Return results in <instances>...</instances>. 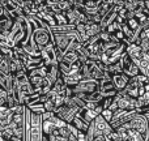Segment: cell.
Instances as JSON below:
<instances>
[{
  "label": "cell",
  "mask_w": 149,
  "mask_h": 141,
  "mask_svg": "<svg viewBox=\"0 0 149 141\" xmlns=\"http://www.w3.org/2000/svg\"><path fill=\"white\" fill-rule=\"evenodd\" d=\"M119 64H120V68H122V73H124L126 76H128L130 78H131V77L137 76V74H140L137 65L135 64L131 59H130V56L126 54V52H124L123 56L120 58Z\"/></svg>",
  "instance_id": "obj_9"
},
{
  "label": "cell",
  "mask_w": 149,
  "mask_h": 141,
  "mask_svg": "<svg viewBox=\"0 0 149 141\" xmlns=\"http://www.w3.org/2000/svg\"><path fill=\"white\" fill-rule=\"evenodd\" d=\"M113 105H115L116 110L122 111H134L136 108V99L128 97L124 93H118L113 99Z\"/></svg>",
  "instance_id": "obj_6"
},
{
  "label": "cell",
  "mask_w": 149,
  "mask_h": 141,
  "mask_svg": "<svg viewBox=\"0 0 149 141\" xmlns=\"http://www.w3.org/2000/svg\"><path fill=\"white\" fill-rule=\"evenodd\" d=\"M0 73L3 74H10L9 73V60L5 59V58H1L0 59Z\"/></svg>",
  "instance_id": "obj_25"
},
{
  "label": "cell",
  "mask_w": 149,
  "mask_h": 141,
  "mask_svg": "<svg viewBox=\"0 0 149 141\" xmlns=\"http://www.w3.org/2000/svg\"><path fill=\"white\" fill-rule=\"evenodd\" d=\"M31 37H33V41H34V43H36V46L38 47L39 52H41L45 47L51 44V33H50L49 28H46V26L34 29V30L31 31Z\"/></svg>",
  "instance_id": "obj_3"
},
{
  "label": "cell",
  "mask_w": 149,
  "mask_h": 141,
  "mask_svg": "<svg viewBox=\"0 0 149 141\" xmlns=\"http://www.w3.org/2000/svg\"><path fill=\"white\" fill-rule=\"evenodd\" d=\"M50 33L54 34V35H63V34H70L74 31V26L73 25H56L54 28H50L49 29Z\"/></svg>",
  "instance_id": "obj_20"
},
{
  "label": "cell",
  "mask_w": 149,
  "mask_h": 141,
  "mask_svg": "<svg viewBox=\"0 0 149 141\" xmlns=\"http://www.w3.org/2000/svg\"><path fill=\"white\" fill-rule=\"evenodd\" d=\"M110 81L111 84L114 85L115 88L116 93H120L126 89V86L128 85L130 81V77L126 76L124 73H118V74H114V76H110Z\"/></svg>",
  "instance_id": "obj_13"
},
{
  "label": "cell",
  "mask_w": 149,
  "mask_h": 141,
  "mask_svg": "<svg viewBox=\"0 0 149 141\" xmlns=\"http://www.w3.org/2000/svg\"><path fill=\"white\" fill-rule=\"evenodd\" d=\"M77 59H79V56H77V52L76 51H68V52H65V54L63 55L60 60H63V62H65V63H68V64L73 65L74 63L77 62ZM60 60H59V62H60Z\"/></svg>",
  "instance_id": "obj_24"
},
{
  "label": "cell",
  "mask_w": 149,
  "mask_h": 141,
  "mask_svg": "<svg viewBox=\"0 0 149 141\" xmlns=\"http://www.w3.org/2000/svg\"><path fill=\"white\" fill-rule=\"evenodd\" d=\"M98 89V82L92 78H84L79 81L76 86L71 88L73 94H89V93H95Z\"/></svg>",
  "instance_id": "obj_7"
},
{
  "label": "cell",
  "mask_w": 149,
  "mask_h": 141,
  "mask_svg": "<svg viewBox=\"0 0 149 141\" xmlns=\"http://www.w3.org/2000/svg\"><path fill=\"white\" fill-rule=\"evenodd\" d=\"M0 136L3 137L4 140H12L13 137V131L9 128V127H5L1 132H0Z\"/></svg>",
  "instance_id": "obj_29"
},
{
  "label": "cell",
  "mask_w": 149,
  "mask_h": 141,
  "mask_svg": "<svg viewBox=\"0 0 149 141\" xmlns=\"http://www.w3.org/2000/svg\"><path fill=\"white\" fill-rule=\"evenodd\" d=\"M13 25V20L8 16V13L5 10H3V13L0 15V35L7 37L9 34L10 29Z\"/></svg>",
  "instance_id": "obj_14"
},
{
  "label": "cell",
  "mask_w": 149,
  "mask_h": 141,
  "mask_svg": "<svg viewBox=\"0 0 149 141\" xmlns=\"http://www.w3.org/2000/svg\"><path fill=\"white\" fill-rule=\"evenodd\" d=\"M21 49H22L30 58H39V54H41V52H39V50H38V47L36 46V43H34L33 37H31V35L29 37L28 41H26L25 43L21 46Z\"/></svg>",
  "instance_id": "obj_17"
},
{
  "label": "cell",
  "mask_w": 149,
  "mask_h": 141,
  "mask_svg": "<svg viewBox=\"0 0 149 141\" xmlns=\"http://www.w3.org/2000/svg\"><path fill=\"white\" fill-rule=\"evenodd\" d=\"M136 114V111H122V110H116L115 113H113V116H111L110 122H109V124H110L111 129L113 131H115V129L120 128V127H123L124 124H127L130 120L132 119V116Z\"/></svg>",
  "instance_id": "obj_4"
},
{
  "label": "cell",
  "mask_w": 149,
  "mask_h": 141,
  "mask_svg": "<svg viewBox=\"0 0 149 141\" xmlns=\"http://www.w3.org/2000/svg\"><path fill=\"white\" fill-rule=\"evenodd\" d=\"M77 118H80L82 122H85L86 124L92 123L93 120L95 119V113L93 110H89V108L86 107H82V108H79V111H77Z\"/></svg>",
  "instance_id": "obj_18"
},
{
  "label": "cell",
  "mask_w": 149,
  "mask_h": 141,
  "mask_svg": "<svg viewBox=\"0 0 149 141\" xmlns=\"http://www.w3.org/2000/svg\"><path fill=\"white\" fill-rule=\"evenodd\" d=\"M54 20H55V22H56V25H68L64 13H55Z\"/></svg>",
  "instance_id": "obj_28"
},
{
  "label": "cell",
  "mask_w": 149,
  "mask_h": 141,
  "mask_svg": "<svg viewBox=\"0 0 149 141\" xmlns=\"http://www.w3.org/2000/svg\"><path fill=\"white\" fill-rule=\"evenodd\" d=\"M39 58L42 59L45 65H56L58 64V55H56L54 46H52V43L42 50L41 54H39Z\"/></svg>",
  "instance_id": "obj_11"
},
{
  "label": "cell",
  "mask_w": 149,
  "mask_h": 141,
  "mask_svg": "<svg viewBox=\"0 0 149 141\" xmlns=\"http://www.w3.org/2000/svg\"><path fill=\"white\" fill-rule=\"evenodd\" d=\"M77 111H79L77 107H71V106L63 105V106H59V107L55 108L54 114L56 115L58 119H60L62 122H64L65 124H71L72 119L77 115Z\"/></svg>",
  "instance_id": "obj_8"
},
{
  "label": "cell",
  "mask_w": 149,
  "mask_h": 141,
  "mask_svg": "<svg viewBox=\"0 0 149 141\" xmlns=\"http://www.w3.org/2000/svg\"><path fill=\"white\" fill-rule=\"evenodd\" d=\"M42 139V119L41 115L29 111V141H41Z\"/></svg>",
  "instance_id": "obj_2"
},
{
  "label": "cell",
  "mask_w": 149,
  "mask_h": 141,
  "mask_svg": "<svg viewBox=\"0 0 149 141\" xmlns=\"http://www.w3.org/2000/svg\"><path fill=\"white\" fill-rule=\"evenodd\" d=\"M126 54L130 56V59L132 60V62L135 63V64H137V63L140 62V60L143 59V56H144V54L141 52V50L139 49V46H136V44L131 43V44H127L126 47Z\"/></svg>",
  "instance_id": "obj_15"
},
{
  "label": "cell",
  "mask_w": 149,
  "mask_h": 141,
  "mask_svg": "<svg viewBox=\"0 0 149 141\" xmlns=\"http://www.w3.org/2000/svg\"><path fill=\"white\" fill-rule=\"evenodd\" d=\"M17 105H20L18 103V101H17V98L15 97V95H12V94H8V97H7V103H5V107L8 108V110H12L13 107H16Z\"/></svg>",
  "instance_id": "obj_26"
},
{
  "label": "cell",
  "mask_w": 149,
  "mask_h": 141,
  "mask_svg": "<svg viewBox=\"0 0 149 141\" xmlns=\"http://www.w3.org/2000/svg\"><path fill=\"white\" fill-rule=\"evenodd\" d=\"M71 124H72V126H73L79 132H81V133H86L88 127H89V124H86L85 122H82L81 119L77 118V116H74V118L72 119Z\"/></svg>",
  "instance_id": "obj_22"
},
{
  "label": "cell",
  "mask_w": 149,
  "mask_h": 141,
  "mask_svg": "<svg viewBox=\"0 0 149 141\" xmlns=\"http://www.w3.org/2000/svg\"><path fill=\"white\" fill-rule=\"evenodd\" d=\"M13 114L10 110H8L7 107H0V128L4 129L5 127H8L12 122Z\"/></svg>",
  "instance_id": "obj_19"
},
{
  "label": "cell",
  "mask_w": 149,
  "mask_h": 141,
  "mask_svg": "<svg viewBox=\"0 0 149 141\" xmlns=\"http://www.w3.org/2000/svg\"><path fill=\"white\" fill-rule=\"evenodd\" d=\"M139 49L141 50L143 54H149V39H145V41H141L139 44Z\"/></svg>",
  "instance_id": "obj_32"
},
{
  "label": "cell",
  "mask_w": 149,
  "mask_h": 141,
  "mask_svg": "<svg viewBox=\"0 0 149 141\" xmlns=\"http://www.w3.org/2000/svg\"><path fill=\"white\" fill-rule=\"evenodd\" d=\"M113 99H114V97H106L101 101V106H102L103 110H107V108L110 107L111 103H113Z\"/></svg>",
  "instance_id": "obj_33"
},
{
  "label": "cell",
  "mask_w": 149,
  "mask_h": 141,
  "mask_svg": "<svg viewBox=\"0 0 149 141\" xmlns=\"http://www.w3.org/2000/svg\"><path fill=\"white\" fill-rule=\"evenodd\" d=\"M7 97H8V93L0 89V107H5V103H7Z\"/></svg>",
  "instance_id": "obj_34"
},
{
  "label": "cell",
  "mask_w": 149,
  "mask_h": 141,
  "mask_svg": "<svg viewBox=\"0 0 149 141\" xmlns=\"http://www.w3.org/2000/svg\"><path fill=\"white\" fill-rule=\"evenodd\" d=\"M1 13H3V8L0 7V15H1Z\"/></svg>",
  "instance_id": "obj_36"
},
{
  "label": "cell",
  "mask_w": 149,
  "mask_h": 141,
  "mask_svg": "<svg viewBox=\"0 0 149 141\" xmlns=\"http://www.w3.org/2000/svg\"><path fill=\"white\" fill-rule=\"evenodd\" d=\"M97 92L102 95V98L106 97H115L118 93H116L114 85L111 84L110 80H102V81L98 82V89Z\"/></svg>",
  "instance_id": "obj_12"
},
{
  "label": "cell",
  "mask_w": 149,
  "mask_h": 141,
  "mask_svg": "<svg viewBox=\"0 0 149 141\" xmlns=\"http://www.w3.org/2000/svg\"><path fill=\"white\" fill-rule=\"evenodd\" d=\"M123 128L132 129V131L137 132V133H140V135L149 133V131H148V118L139 115V114L136 113L134 116H132V119L128 122V123L124 124Z\"/></svg>",
  "instance_id": "obj_5"
},
{
  "label": "cell",
  "mask_w": 149,
  "mask_h": 141,
  "mask_svg": "<svg viewBox=\"0 0 149 141\" xmlns=\"http://www.w3.org/2000/svg\"><path fill=\"white\" fill-rule=\"evenodd\" d=\"M62 74L59 73V69H58V64L56 65H45V78L49 82L50 85H52L55 81H56Z\"/></svg>",
  "instance_id": "obj_16"
},
{
  "label": "cell",
  "mask_w": 149,
  "mask_h": 141,
  "mask_svg": "<svg viewBox=\"0 0 149 141\" xmlns=\"http://www.w3.org/2000/svg\"><path fill=\"white\" fill-rule=\"evenodd\" d=\"M43 62H42L41 58H29V60L25 63V71L28 72H31L34 69H38V68L43 67Z\"/></svg>",
  "instance_id": "obj_21"
},
{
  "label": "cell",
  "mask_w": 149,
  "mask_h": 141,
  "mask_svg": "<svg viewBox=\"0 0 149 141\" xmlns=\"http://www.w3.org/2000/svg\"><path fill=\"white\" fill-rule=\"evenodd\" d=\"M100 115L102 116V118L105 119V120H106V122H107V123H109V122H110V119H111V116H113V113H111L110 110H103L102 113L100 114Z\"/></svg>",
  "instance_id": "obj_35"
},
{
  "label": "cell",
  "mask_w": 149,
  "mask_h": 141,
  "mask_svg": "<svg viewBox=\"0 0 149 141\" xmlns=\"http://www.w3.org/2000/svg\"><path fill=\"white\" fill-rule=\"evenodd\" d=\"M107 73L110 74V76H114V74H118V73H122L120 64H119V63H115V64L107 65Z\"/></svg>",
  "instance_id": "obj_27"
},
{
  "label": "cell",
  "mask_w": 149,
  "mask_h": 141,
  "mask_svg": "<svg viewBox=\"0 0 149 141\" xmlns=\"http://www.w3.org/2000/svg\"><path fill=\"white\" fill-rule=\"evenodd\" d=\"M93 132H94V137L95 136H105L107 137L109 135L113 132L110 124L105 120L101 115H97L95 119L93 120Z\"/></svg>",
  "instance_id": "obj_10"
},
{
  "label": "cell",
  "mask_w": 149,
  "mask_h": 141,
  "mask_svg": "<svg viewBox=\"0 0 149 141\" xmlns=\"http://www.w3.org/2000/svg\"><path fill=\"white\" fill-rule=\"evenodd\" d=\"M31 31H33V28H31V25L26 21V18L15 20L13 21L12 29H10L9 34L7 35L8 46H9L10 49L21 47L29 39V37L31 35Z\"/></svg>",
  "instance_id": "obj_1"
},
{
  "label": "cell",
  "mask_w": 149,
  "mask_h": 141,
  "mask_svg": "<svg viewBox=\"0 0 149 141\" xmlns=\"http://www.w3.org/2000/svg\"><path fill=\"white\" fill-rule=\"evenodd\" d=\"M10 111H12L13 115H24V114L26 113V106H24V105H17L16 107H13Z\"/></svg>",
  "instance_id": "obj_31"
},
{
  "label": "cell",
  "mask_w": 149,
  "mask_h": 141,
  "mask_svg": "<svg viewBox=\"0 0 149 141\" xmlns=\"http://www.w3.org/2000/svg\"><path fill=\"white\" fill-rule=\"evenodd\" d=\"M85 29H86V34L88 37H94V35H98L101 33V26L100 24H93V22H88L85 25Z\"/></svg>",
  "instance_id": "obj_23"
},
{
  "label": "cell",
  "mask_w": 149,
  "mask_h": 141,
  "mask_svg": "<svg viewBox=\"0 0 149 141\" xmlns=\"http://www.w3.org/2000/svg\"><path fill=\"white\" fill-rule=\"evenodd\" d=\"M55 108H56V106H55V103L52 102L51 99H49L47 102L43 103V110H45V113H54Z\"/></svg>",
  "instance_id": "obj_30"
}]
</instances>
